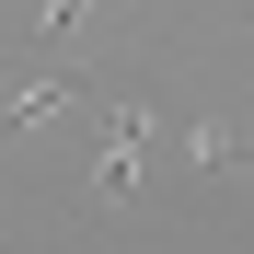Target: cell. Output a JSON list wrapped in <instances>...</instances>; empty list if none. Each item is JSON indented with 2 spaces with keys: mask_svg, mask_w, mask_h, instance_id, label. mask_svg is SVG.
I'll use <instances>...</instances> for the list:
<instances>
[{
  "mask_svg": "<svg viewBox=\"0 0 254 254\" xmlns=\"http://www.w3.org/2000/svg\"><path fill=\"white\" fill-rule=\"evenodd\" d=\"M139 150H150V104H116V150H104V196H139Z\"/></svg>",
  "mask_w": 254,
  "mask_h": 254,
  "instance_id": "cell-1",
  "label": "cell"
},
{
  "mask_svg": "<svg viewBox=\"0 0 254 254\" xmlns=\"http://www.w3.org/2000/svg\"><path fill=\"white\" fill-rule=\"evenodd\" d=\"M231 150H254V139H196V162H231Z\"/></svg>",
  "mask_w": 254,
  "mask_h": 254,
  "instance_id": "cell-2",
  "label": "cell"
}]
</instances>
